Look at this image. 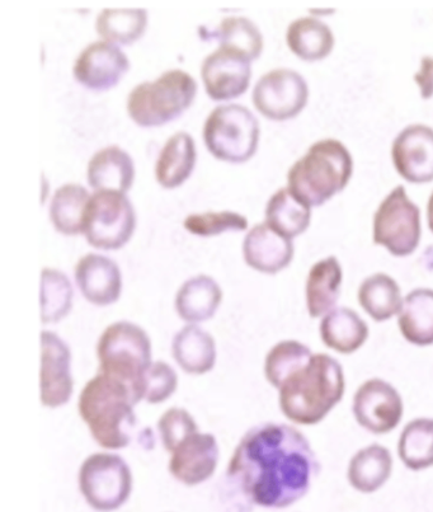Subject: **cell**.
<instances>
[{
    "label": "cell",
    "instance_id": "d6986e66",
    "mask_svg": "<svg viewBox=\"0 0 433 512\" xmlns=\"http://www.w3.org/2000/svg\"><path fill=\"white\" fill-rule=\"evenodd\" d=\"M294 253L293 239L281 236L267 223L249 230L243 242L244 261L262 274H279L293 262Z\"/></svg>",
    "mask_w": 433,
    "mask_h": 512
},
{
    "label": "cell",
    "instance_id": "836d02e7",
    "mask_svg": "<svg viewBox=\"0 0 433 512\" xmlns=\"http://www.w3.org/2000/svg\"><path fill=\"white\" fill-rule=\"evenodd\" d=\"M219 41L221 48H227L243 55L249 61L260 58L263 37L258 27L244 17H228L221 21L209 35Z\"/></svg>",
    "mask_w": 433,
    "mask_h": 512
},
{
    "label": "cell",
    "instance_id": "603a6c76",
    "mask_svg": "<svg viewBox=\"0 0 433 512\" xmlns=\"http://www.w3.org/2000/svg\"><path fill=\"white\" fill-rule=\"evenodd\" d=\"M172 356L185 373L204 375L215 368L218 351L209 332L197 324H188L174 336Z\"/></svg>",
    "mask_w": 433,
    "mask_h": 512
},
{
    "label": "cell",
    "instance_id": "30bf717a",
    "mask_svg": "<svg viewBox=\"0 0 433 512\" xmlns=\"http://www.w3.org/2000/svg\"><path fill=\"white\" fill-rule=\"evenodd\" d=\"M421 234L420 208L403 186L395 187L376 210L374 243L395 257H407L420 246Z\"/></svg>",
    "mask_w": 433,
    "mask_h": 512
},
{
    "label": "cell",
    "instance_id": "44dd1931",
    "mask_svg": "<svg viewBox=\"0 0 433 512\" xmlns=\"http://www.w3.org/2000/svg\"><path fill=\"white\" fill-rule=\"evenodd\" d=\"M394 468L387 446L371 444L354 454L347 465V481L355 491L370 495L387 485Z\"/></svg>",
    "mask_w": 433,
    "mask_h": 512
},
{
    "label": "cell",
    "instance_id": "cb8c5ba5",
    "mask_svg": "<svg viewBox=\"0 0 433 512\" xmlns=\"http://www.w3.org/2000/svg\"><path fill=\"white\" fill-rule=\"evenodd\" d=\"M133 159L119 147H107L93 155L88 164V183L96 191L126 194L133 186Z\"/></svg>",
    "mask_w": 433,
    "mask_h": 512
},
{
    "label": "cell",
    "instance_id": "5b68a950",
    "mask_svg": "<svg viewBox=\"0 0 433 512\" xmlns=\"http://www.w3.org/2000/svg\"><path fill=\"white\" fill-rule=\"evenodd\" d=\"M100 373L122 380L141 401L140 385L152 361V341L138 324L121 321L111 324L97 344Z\"/></svg>",
    "mask_w": 433,
    "mask_h": 512
},
{
    "label": "cell",
    "instance_id": "83f0119b",
    "mask_svg": "<svg viewBox=\"0 0 433 512\" xmlns=\"http://www.w3.org/2000/svg\"><path fill=\"white\" fill-rule=\"evenodd\" d=\"M196 145L187 133L174 134L159 154L155 176L164 189H176L191 176L196 164Z\"/></svg>",
    "mask_w": 433,
    "mask_h": 512
},
{
    "label": "cell",
    "instance_id": "4fadbf2b",
    "mask_svg": "<svg viewBox=\"0 0 433 512\" xmlns=\"http://www.w3.org/2000/svg\"><path fill=\"white\" fill-rule=\"evenodd\" d=\"M41 402L47 408L67 405L73 396L72 352L67 342L56 333L44 331L41 336Z\"/></svg>",
    "mask_w": 433,
    "mask_h": 512
},
{
    "label": "cell",
    "instance_id": "9c48e42d",
    "mask_svg": "<svg viewBox=\"0 0 433 512\" xmlns=\"http://www.w3.org/2000/svg\"><path fill=\"white\" fill-rule=\"evenodd\" d=\"M136 215L133 204L121 192L97 191L84 215L83 233L92 247L116 251L133 237Z\"/></svg>",
    "mask_w": 433,
    "mask_h": 512
},
{
    "label": "cell",
    "instance_id": "1f68e13d",
    "mask_svg": "<svg viewBox=\"0 0 433 512\" xmlns=\"http://www.w3.org/2000/svg\"><path fill=\"white\" fill-rule=\"evenodd\" d=\"M148 26L147 9H103L96 30L103 40L115 45H130L144 35Z\"/></svg>",
    "mask_w": 433,
    "mask_h": 512
},
{
    "label": "cell",
    "instance_id": "2e32d148",
    "mask_svg": "<svg viewBox=\"0 0 433 512\" xmlns=\"http://www.w3.org/2000/svg\"><path fill=\"white\" fill-rule=\"evenodd\" d=\"M130 61L119 46L97 41L80 53L74 65V77L91 91H108L124 78Z\"/></svg>",
    "mask_w": 433,
    "mask_h": 512
},
{
    "label": "cell",
    "instance_id": "74e56055",
    "mask_svg": "<svg viewBox=\"0 0 433 512\" xmlns=\"http://www.w3.org/2000/svg\"><path fill=\"white\" fill-rule=\"evenodd\" d=\"M178 387V375L171 365L155 361L145 373L140 385L141 401L159 405L171 398Z\"/></svg>",
    "mask_w": 433,
    "mask_h": 512
},
{
    "label": "cell",
    "instance_id": "52a82bcc",
    "mask_svg": "<svg viewBox=\"0 0 433 512\" xmlns=\"http://www.w3.org/2000/svg\"><path fill=\"white\" fill-rule=\"evenodd\" d=\"M204 140L209 152L220 161L244 163L257 152L260 122L247 107L219 106L207 117Z\"/></svg>",
    "mask_w": 433,
    "mask_h": 512
},
{
    "label": "cell",
    "instance_id": "ba28073f",
    "mask_svg": "<svg viewBox=\"0 0 433 512\" xmlns=\"http://www.w3.org/2000/svg\"><path fill=\"white\" fill-rule=\"evenodd\" d=\"M78 485L84 500L98 512L119 510L130 499L134 478L129 464L120 455H89L80 465Z\"/></svg>",
    "mask_w": 433,
    "mask_h": 512
},
{
    "label": "cell",
    "instance_id": "6da1fadb",
    "mask_svg": "<svg viewBox=\"0 0 433 512\" xmlns=\"http://www.w3.org/2000/svg\"><path fill=\"white\" fill-rule=\"evenodd\" d=\"M318 473L317 454L307 436L293 425L267 422L239 441L227 479L247 505L279 510L303 500Z\"/></svg>",
    "mask_w": 433,
    "mask_h": 512
},
{
    "label": "cell",
    "instance_id": "f35d334b",
    "mask_svg": "<svg viewBox=\"0 0 433 512\" xmlns=\"http://www.w3.org/2000/svg\"><path fill=\"white\" fill-rule=\"evenodd\" d=\"M158 431L164 449L172 453L178 444L200 430L190 412L185 408L174 407L160 416Z\"/></svg>",
    "mask_w": 433,
    "mask_h": 512
},
{
    "label": "cell",
    "instance_id": "d6a6232c",
    "mask_svg": "<svg viewBox=\"0 0 433 512\" xmlns=\"http://www.w3.org/2000/svg\"><path fill=\"white\" fill-rule=\"evenodd\" d=\"M91 200L83 186L68 183L55 192L50 206V218L58 232L65 236L83 233L84 215Z\"/></svg>",
    "mask_w": 433,
    "mask_h": 512
},
{
    "label": "cell",
    "instance_id": "8d00e7d4",
    "mask_svg": "<svg viewBox=\"0 0 433 512\" xmlns=\"http://www.w3.org/2000/svg\"><path fill=\"white\" fill-rule=\"evenodd\" d=\"M185 228L199 237H214L225 232H243L248 228L246 216L233 211L204 213L187 216Z\"/></svg>",
    "mask_w": 433,
    "mask_h": 512
},
{
    "label": "cell",
    "instance_id": "ac0fdd59",
    "mask_svg": "<svg viewBox=\"0 0 433 512\" xmlns=\"http://www.w3.org/2000/svg\"><path fill=\"white\" fill-rule=\"evenodd\" d=\"M75 281L87 302L108 307L121 297L122 276L115 261L106 256L89 253L75 267Z\"/></svg>",
    "mask_w": 433,
    "mask_h": 512
},
{
    "label": "cell",
    "instance_id": "8992f818",
    "mask_svg": "<svg viewBox=\"0 0 433 512\" xmlns=\"http://www.w3.org/2000/svg\"><path fill=\"white\" fill-rule=\"evenodd\" d=\"M197 84L180 69L169 70L154 82L136 86L127 98L131 119L143 128L162 126L177 119L194 102Z\"/></svg>",
    "mask_w": 433,
    "mask_h": 512
},
{
    "label": "cell",
    "instance_id": "9a60e30c",
    "mask_svg": "<svg viewBox=\"0 0 433 512\" xmlns=\"http://www.w3.org/2000/svg\"><path fill=\"white\" fill-rule=\"evenodd\" d=\"M169 454V473L182 485L190 487L209 481L218 468L220 458L215 436L200 431L188 436Z\"/></svg>",
    "mask_w": 433,
    "mask_h": 512
},
{
    "label": "cell",
    "instance_id": "484cf974",
    "mask_svg": "<svg viewBox=\"0 0 433 512\" xmlns=\"http://www.w3.org/2000/svg\"><path fill=\"white\" fill-rule=\"evenodd\" d=\"M357 302L374 322L384 323L399 316L404 298L397 281L378 272L362 281L357 291Z\"/></svg>",
    "mask_w": 433,
    "mask_h": 512
},
{
    "label": "cell",
    "instance_id": "277c9868",
    "mask_svg": "<svg viewBox=\"0 0 433 512\" xmlns=\"http://www.w3.org/2000/svg\"><path fill=\"white\" fill-rule=\"evenodd\" d=\"M354 173V159L336 139L320 140L290 168L289 189L303 203L322 206L346 189Z\"/></svg>",
    "mask_w": 433,
    "mask_h": 512
},
{
    "label": "cell",
    "instance_id": "e575fe53",
    "mask_svg": "<svg viewBox=\"0 0 433 512\" xmlns=\"http://www.w3.org/2000/svg\"><path fill=\"white\" fill-rule=\"evenodd\" d=\"M73 308V286L68 276L58 270L45 269L41 279L42 323H59Z\"/></svg>",
    "mask_w": 433,
    "mask_h": 512
},
{
    "label": "cell",
    "instance_id": "3957f363",
    "mask_svg": "<svg viewBox=\"0 0 433 512\" xmlns=\"http://www.w3.org/2000/svg\"><path fill=\"white\" fill-rule=\"evenodd\" d=\"M138 403L129 384L98 373L80 392L78 411L98 445L103 449L119 450L133 440L138 424L135 415Z\"/></svg>",
    "mask_w": 433,
    "mask_h": 512
},
{
    "label": "cell",
    "instance_id": "ab89813d",
    "mask_svg": "<svg viewBox=\"0 0 433 512\" xmlns=\"http://www.w3.org/2000/svg\"><path fill=\"white\" fill-rule=\"evenodd\" d=\"M414 81L420 87L423 100L433 97V58L425 56L421 61L420 70L414 75Z\"/></svg>",
    "mask_w": 433,
    "mask_h": 512
},
{
    "label": "cell",
    "instance_id": "e0dca14e",
    "mask_svg": "<svg viewBox=\"0 0 433 512\" xmlns=\"http://www.w3.org/2000/svg\"><path fill=\"white\" fill-rule=\"evenodd\" d=\"M395 169L411 183L433 181V130L411 125L399 133L392 147Z\"/></svg>",
    "mask_w": 433,
    "mask_h": 512
},
{
    "label": "cell",
    "instance_id": "f1b7e54d",
    "mask_svg": "<svg viewBox=\"0 0 433 512\" xmlns=\"http://www.w3.org/2000/svg\"><path fill=\"white\" fill-rule=\"evenodd\" d=\"M286 42L298 58L318 61L331 55L334 36L326 23L313 17H303L291 23L286 32Z\"/></svg>",
    "mask_w": 433,
    "mask_h": 512
},
{
    "label": "cell",
    "instance_id": "f546056e",
    "mask_svg": "<svg viewBox=\"0 0 433 512\" xmlns=\"http://www.w3.org/2000/svg\"><path fill=\"white\" fill-rule=\"evenodd\" d=\"M312 208L303 203L289 189H281L272 195L266 208V223L289 239L303 234L309 228Z\"/></svg>",
    "mask_w": 433,
    "mask_h": 512
},
{
    "label": "cell",
    "instance_id": "ffe728a7",
    "mask_svg": "<svg viewBox=\"0 0 433 512\" xmlns=\"http://www.w3.org/2000/svg\"><path fill=\"white\" fill-rule=\"evenodd\" d=\"M319 336L329 350L352 355L369 340L370 328L355 309L337 307L320 319Z\"/></svg>",
    "mask_w": 433,
    "mask_h": 512
},
{
    "label": "cell",
    "instance_id": "4dcf8cb0",
    "mask_svg": "<svg viewBox=\"0 0 433 512\" xmlns=\"http://www.w3.org/2000/svg\"><path fill=\"white\" fill-rule=\"evenodd\" d=\"M398 457L412 472L433 467V418L418 417L403 427L398 439Z\"/></svg>",
    "mask_w": 433,
    "mask_h": 512
},
{
    "label": "cell",
    "instance_id": "7a4b0ae2",
    "mask_svg": "<svg viewBox=\"0 0 433 512\" xmlns=\"http://www.w3.org/2000/svg\"><path fill=\"white\" fill-rule=\"evenodd\" d=\"M277 391L280 410L287 420L301 426L318 425L345 397V370L333 356L314 352Z\"/></svg>",
    "mask_w": 433,
    "mask_h": 512
},
{
    "label": "cell",
    "instance_id": "5bb4252c",
    "mask_svg": "<svg viewBox=\"0 0 433 512\" xmlns=\"http://www.w3.org/2000/svg\"><path fill=\"white\" fill-rule=\"evenodd\" d=\"M251 61L235 51L220 48L202 63L201 78L214 101H228L247 92L251 82Z\"/></svg>",
    "mask_w": 433,
    "mask_h": 512
},
{
    "label": "cell",
    "instance_id": "d4e9b609",
    "mask_svg": "<svg viewBox=\"0 0 433 512\" xmlns=\"http://www.w3.org/2000/svg\"><path fill=\"white\" fill-rule=\"evenodd\" d=\"M223 302V291L213 277H191L178 290L176 310L178 316L190 324L210 321Z\"/></svg>",
    "mask_w": 433,
    "mask_h": 512
},
{
    "label": "cell",
    "instance_id": "7c38bea8",
    "mask_svg": "<svg viewBox=\"0 0 433 512\" xmlns=\"http://www.w3.org/2000/svg\"><path fill=\"white\" fill-rule=\"evenodd\" d=\"M309 98L308 83L295 70L275 69L263 75L253 91V103L267 119L285 121L294 119Z\"/></svg>",
    "mask_w": 433,
    "mask_h": 512
},
{
    "label": "cell",
    "instance_id": "4316f807",
    "mask_svg": "<svg viewBox=\"0 0 433 512\" xmlns=\"http://www.w3.org/2000/svg\"><path fill=\"white\" fill-rule=\"evenodd\" d=\"M398 328L400 335L413 346L433 345V289L418 288L404 297Z\"/></svg>",
    "mask_w": 433,
    "mask_h": 512
},
{
    "label": "cell",
    "instance_id": "d590c367",
    "mask_svg": "<svg viewBox=\"0 0 433 512\" xmlns=\"http://www.w3.org/2000/svg\"><path fill=\"white\" fill-rule=\"evenodd\" d=\"M314 352L303 342L285 340L276 344L266 356L265 377L272 387L279 389L293 371L312 358Z\"/></svg>",
    "mask_w": 433,
    "mask_h": 512
},
{
    "label": "cell",
    "instance_id": "8fae6325",
    "mask_svg": "<svg viewBox=\"0 0 433 512\" xmlns=\"http://www.w3.org/2000/svg\"><path fill=\"white\" fill-rule=\"evenodd\" d=\"M352 413L362 429L374 435H387L403 420V398L387 380L367 379L356 389Z\"/></svg>",
    "mask_w": 433,
    "mask_h": 512
},
{
    "label": "cell",
    "instance_id": "7402d4cb",
    "mask_svg": "<svg viewBox=\"0 0 433 512\" xmlns=\"http://www.w3.org/2000/svg\"><path fill=\"white\" fill-rule=\"evenodd\" d=\"M342 281V266L336 257L324 258L313 265L305 284V302L310 317L323 318L337 308Z\"/></svg>",
    "mask_w": 433,
    "mask_h": 512
},
{
    "label": "cell",
    "instance_id": "60d3db41",
    "mask_svg": "<svg viewBox=\"0 0 433 512\" xmlns=\"http://www.w3.org/2000/svg\"><path fill=\"white\" fill-rule=\"evenodd\" d=\"M427 219H428V227H430V230L433 233V192H432V195L430 196V200H428Z\"/></svg>",
    "mask_w": 433,
    "mask_h": 512
}]
</instances>
